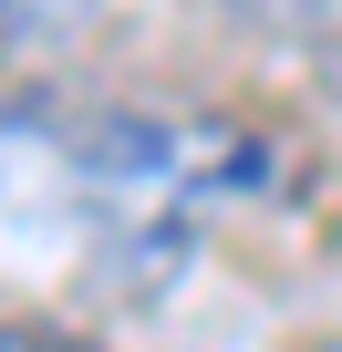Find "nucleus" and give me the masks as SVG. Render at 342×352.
<instances>
[{
  "label": "nucleus",
  "instance_id": "nucleus-1",
  "mask_svg": "<svg viewBox=\"0 0 342 352\" xmlns=\"http://www.w3.org/2000/svg\"><path fill=\"white\" fill-rule=\"evenodd\" d=\"M52 166L94 218L104 259H156V270L197 239L208 208L270 176V155L239 124H197V114H73L52 135Z\"/></svg>",
  "mask_w": 342,
  "mask_h": 352
},
{
  "label": "nucleus",
  "instance_id": "nucleus-2",
  "mask_svg": "<svg viewBox=\"0 0 342 352\" xmlns=\"http://www.w3.org/2000/svg\"><path fill=\"white\" fill-rule=\"evenodd\" d=\"M94 11H104V0H0V42H11V52H52V42H73Z\"/></svg>",
  "mask_w": 342,
  "mask_h": 352
},
{
  "label": "nucleus",
  "instance_id": "nucleus-3",
  "mask_svg": "<svg viewBox=\"0 0 342 352\" xmlns=\"http://www.w3.org/2000/svg\"><path fill=\"white\" fill-rule=\"evenodd\" d=\"M0 352H94L73 331H42V321H0Z\"/></svg>",
  "mask_w": 342,
  "mask_h": 352
},
{
  "label": "nucleus",
  "instance_id": "nucleus-4",
  "mask_svg": "<svg viewBox=\"0 0 342 352\" xmlns=\"http://www.w3.org/2000/svg\"><path fill=\"white\" fill-rule=\"evenodd\" d=\"M311 352H342V331H332V342H311Z\"/></svg>",
  "mask_w": 342,
  "mask_h": 352
}]
</instances>
